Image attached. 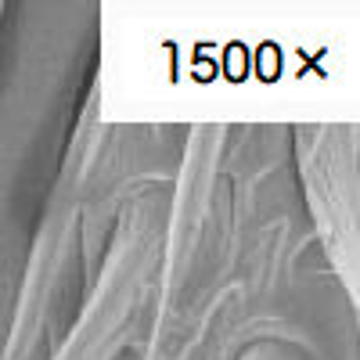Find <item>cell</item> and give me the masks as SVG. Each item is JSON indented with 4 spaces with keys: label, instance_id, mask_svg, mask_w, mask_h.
Wrapping results in <instances>:
<instances>
[{
    "label": "cell",
    "instance_id": "obj_1",
    "mask_svg": "<svg viewBox=\"0 0 360 360\" xmlns=\"http://www.w3.org/2000/svg\"><path fill=\"white\" fill-rule=\"evenodd\" d=\"M242 360H303V356H295V349L278 346V342H259V346L245 349Z\"/></svg>",
    "mask_w": 360,
    "mask_h": 360
}]
</instances>
